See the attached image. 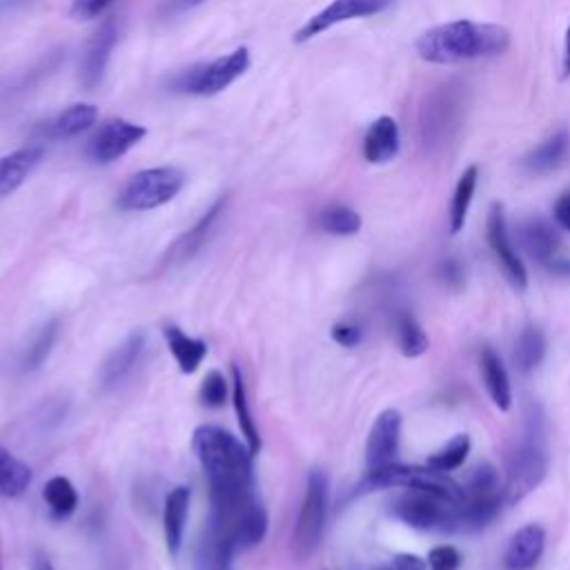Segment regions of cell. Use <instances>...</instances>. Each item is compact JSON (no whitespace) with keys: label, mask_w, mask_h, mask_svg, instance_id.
<instances>
[{"label":"cell","mask_w":570,"mask_h":570,"mask_svg":"<svg viewBox=\"0 0 570 570\" xmlns=\"http://www.w3.org/2000/svg\"><path fill=\"white\" fill-rule=\"evenodd\" d=\"M193 448L210 486L212 512L208 519V529L232 544V531L236 521H239L246 508L255 501V455L246 442L234 437L219 425L197 428L193 437Z\"/></svg>","instance_id":"1"},{"label":"cell","mask_w":570,"mask_h":570,"mask_svg":"<svg viewBox=\"0 0 570 570\" xmlns=\"http://www.w3.org/2000/svg\"><path fill=\"white\" fill-rule=\"evenodd\" d=\"M510 32L501 25L453 21L428 29L417 40V54L433 65H457L508 52Z\"/></svg>","instance_id":"2"},{"label":"cell","mask_w":570,"mask_h":570,"mask_svg":"<svg viewBox=\"0 0 570 570\" xmlns=\"http://www.w3.org/2000/svg\"><path fill=\"white\" fill-rule=\"evenodd\" d=\"M548 437H546V414L540 406H531L526 412L524 435L508 457L504 501L519 504L533 491L542 486L548 474Z\"/></svg>","instance_id":"3"},{"label":"cell","mask_w":570,"mask_h":570,"mask_svg":"<svg viewBox=\"0 0 570 570\" xmlns=\"http://www.w3.org/2000/svg\"><path fill=\"white\" fill-rule=\"evenodd\" d=\"M386 488H406V491H423L437 495L442 499L459 504L463 497V488L448 478V472H439L431 466H408V463H386L379 468H370L365 480L361 482V491H386Z\"/></svg>","instance_id":"4"},{"label":"cell","mask_w":570,"mask_h":570,"mask_svg":"<svg viewBox=\"0 0 570 570\" xmlns=\"http://www.w3.org/2000/svg\"><path fill=\"white\" fill-rule=\"evenodd\" d=\"M466 91L457 83H444L425 97L419 114V140L425 150L444 148L461 125Z\"/></svg>","instance_id":"5"},{"label":"cell","mask_w":570,"mask_h":570,"mask_svg":"<svg viewBox=\"0 0 570 570\" xmlns=\"http://www.w3.org/2000/svg\"><path fill=\"white\" fill-rule=\"evenodd\" d=\"M185 174L178 168H150L136 172L123 187L119 208L127 212L157 210L178 197Z\"/></svg>","instance_id":"6"},{"label":"cell","mask_w":570,"mask_h":570,"mask_svg":"<svg viewBox=\"0 0 570 570\" xmlns=\"http://www.w3.org/2000/svg\"><path fill=\"white\" fill-rule=\"evenodd\" d=\"M250 67V50L239 47L232 54H225L212 63H201L181 72L172 87L183 94H195V97H216L227 89L236 78H241Z\"/></svg>","instance_id":"7"},{"label":"cell","mask_w":570,"mask_h":570,"mask_svg":"<svg viewBox=\"0 0 570 570\" xmlns=\"http://www.w3.org/2000/svg\"><path fill=\"white\" fill-rule=\"evenodd\" d=\"M327 495H330L327 474L319 468L310 470L303 504L293 535V548L299 559L310 557L321 544L325 531V517H327Z\"/></svg>","instance_id":"8"},{"label":"cell","mask_w":570,"mask_h":570,"mask_svg":"<svg viewBox=\"0 0 570 570\" xmlns=\"http://www.w3.org/2000/svg\"><path fill=\"white\" fill-rule=\"evenodd\" d=\"M455 501L442 499L423 491H408L395 501V515L414 531L453 533Z\"/></svg>","instance_id":"9"},{"label":"cell","mask_w":570,"mask_h":570,"mask_svg":"<svg viewBox=\"0 0 570 570\" xmlns=\"http://www.w3.org/2000/svg\"><path fill=\"white\" fill-rule=\"evenodd\" d=\"M397 0H332L327 8H323L319 14H314L297 34L295 42H308L323 32L337 27L342 23L355 21V18H370L376 14L388 12Z\"/></svg>","instance_id":"10"},{"label":"cell","mask_w":570,"mask_h":570,"mask_svg":"<svg viewBox=\"0 0 570 570\" xmlns=\"http://www.w3.org/2000/svg\"><path fill=\"white\" fill-rule=\"evenodd\" d=\"M146 134L148 129L138 123L125 119H110L91 136L87 152L97 163H114L121 157H125L134 146H138V142L146 138Z\"/></svg>","instance_id":"11"},{"label":"cell","mask_w":570,"mask_h":570,"mask_svg":"<svg viewBox=\"0 0 570 570\" xmlns=\"http://www.w3.org/2000/svg\"><path fill=\"white\" fill-rule=\"evenodd\" d=\"M486 236H488V246H491L495 259L499 261V265L504 268V274L508 276V281L515 285L519 293H524L529 288V270H526L524 261L519 259V255L512 246L508 223H506V212H504V206H499V203H495L488 212Z\"/></svg>","instance_id":"12"},{"label":"cell","mask_w":570,"mask_h":570,"mask_svg":"<svg viewBox=\"0 0 570 570\" xmlns=\"http://www.w3.org/2000/svg\"><path fill=\"white\" fill-rule=\"evenodd\" d=\"M401 444V412L399 410H384L374 419L368 444H365V461L368 468H379L393 463Z\"/></svg>","instance_id":"13"},{"label":"cell","mask_w":570,"mask_h":570,"mask_svg":"<svg viewBox=\"0 0 570 570\" xmlns=\"http://www.w3.org/2000/svg\"><path fill=\"white\" fill-rule=\"evenodd\" d=\"M116 38H119V29L112 18L106 21L99 27V32L91 36L87 50L83 54V63H80V80L87 89L101 85L108 63H110V54L116 45Z\"/></svg>","instance_id":"14"},{"label":"cell","mask_w":570,"mask_h":570,"mask_svg":"<svg viewBox=\"0 0 570 570\" xmlns=\"http://www.w3.org/2000/svg\"><path fill=\"white\" fill-rule=\"evenodd\" d=\"M546 548V531L540 524H526L519 529L504 553V566L508 570H533Z\"/></svg>","instance_id":"15"},{"label":"cell","mask_w":570,"mask_h":570,"mask_svg":"<svg viewBox=\"0 0 570 570\" xmlns=\"http://www.w3.org/2000/svg\"><path fill=\"white\" fill-rule=\"evenodd\" d=\"M401 150L399 125L393 116H379L363 136V159L372 165L393 161Z\"/></svg>","instance_id":"16"},{"label":"cell","mask_w":570,"mask_h":570,"mask_svg":"<svg viewBox=\"0 0 570 570\" xmlns=\"http://www.w3.org/2000/svg\"><path fill=\"white\" fill-rule=\"evenodd\" d=\"M142 350H146V335L142 332H132L127 335L103 361L99 370V382L103 388H114L129 374V370L138 363Z\"/></svg>","instance_id":"17"},{"label":"cell","mask_w":570,"mask_h":570,"mask_svg":"<svg viewBox=\"0 0 570 570\" xmlns=\"http://www.w3.org/2000/svg\"><path fill=\"white\" fill-rule=\"evenodd\" d=\"M189 501H193V491H189L187 486H176L165 497L163 533H165L168 553L174 559L181 555V548H183L185 524H187V515H189Z\"/></svg>","instance_id":"18"},{"label":"cell","mask_w":570,"mask_h":570,"mask_svg":"<svg viewBox=\"0 0 570 570\" xmlns=\"http://www.w3.org/2000/svg\"><path fill=\"white\" fill-rule=\"evenodd\" d=\"M568 154H570V134L568 129H557L553 136H548L535 150H531L524 159H521V168L533 176H544L561 168Z\"/></svg>","instance_id":"19"},{"label":"cell","mask_w":570,"mask_h":570,"mask_svg":"<svg viewBox=\"0 0 570 570\" xmlns=\"http://www.w3.org/2000/svg\"><path fill=\"white\" fill-rule=\"evenodd\" d=\"M42 154L45 150L40 146H29L0 159V199L16 193L42 161Z\"/></svg>","instance_id":"20"},{"label":"cell","mask_w":570,"mask_h":570,"mask_svg":"<svg viewBox=\"0 0 570 570\" xmlns=\"http://www.w3.org/2000/svg\"><path fill=\"white\" fill-rule=\"evenodd\" d=\"M519 244L544 268L559 255V239L544 219H529L517 230Z\"/></svg>","instance_id":"21"},{"label":"cell","mask_w":570,"mask_h":570,"mask_svg":"<svg viewBox=\"0 0 570 570\" xmlns=\"http://www.w3.org/2000/svg\"><path fill=\"white\" fill-rule=\"evenodd\" d=\"M163 339L183 374H195L208 357V344L185 335L178 325H165Z\"/></svg>","instance_id":"22"},{"label":"cell","mask_w":570,"mask_h":570,"mask_svg":"<svg viewBox=\"0 0 570 570\" xmlns=\"http://www.w3.org/2000/svg\"><path fill=\"white\" fill-rule=\"evenodd\" d=\"M97 121H99L97 108L89 106V103H76V106L67 108L57 119L47 123L42 127V134L47 138H54V140H70V138H76V136L85 134L87 129H91V125Z\"/></svg>","instance_id":"23"},{"label":"cell","mask_w":570,"mask_h":570,"mask_svg":"<svg viewBox=\"0 0 570 570\" xmlns=\"http://www.w3.org/2000/svg\"><path fill=\"white\" fill-rule=\"evenodd\" d=\"M480 365H482V376H484V384H486V391L493 404L501 412H508L512 406V386H510V376L499 355L493 348H484L480 357Z\"/></svg>","instance_id":"24"},{"label":"cell","mask_w":570,"mask_h":570,"mask_svg":"<svg viewBox=\"0 0 570 570\" xmlns=\"http://www.w3.org/2000/svg\"><path fill=\"white\" fill-rule=\"evenodd\" d=\"M232 404H234L236 421H239V428H241V435H244L248 448L252 450V455L257 457L261 453V437H259V428L252 419V410H250V404H248L244 372L236 363L232 365Z\"/></svg>","instance_id":"25"},{"label":"cell","mask_w":570,"mask_h":570,"mask_svg":"<svg viewBox=\"0 0 570 570\" xmlns=\"http://www.w3.org/2000/svg\"><path fill=\"white\" fill-rule=\"evenodd\" d=\"M268 526H270V519H268V510L252 501L246 512L236 521V526L232 531V544L236 550H248L259 546L265 535H268Z\"/></svg>","instance_id":"26"},{"label":"cell","mask_w":570,"mask_h":570,"mask_svg":"<svg viewBox=\"0 0 570 570\" xmlns=\"http://www.w3.org/2000/svg\"><path fill=\"white\" fill-rule=\"evenodd\" d=\"M223 210H225V199H219V201L199 219V223H197L193 230L185 232V234L181 236L178 244L174 246V255H176L178 259H193V257L206 246L208 236H210V232L214 230V225H216L219 216L223 214Z\"/></svg>","instance_id":"27"},{"label":"cell","mask_w":570,"mask_h":570,"mask_svg":"<svg viewBox=\"0 0 570 570\" xmlns=\"http://www.w3.org/2000/svg\"><path fill=\"white\" fill-rule=\"evenodd\" d=\"M546 355V337L537 325H526L515 344L512 361L521 374L533 372Z\"/></svg>","instance_id":"28"},{"label":"cell","mask_w":570,"mask_h":570,"mask_svg":"<svg viewBox=\"0 0 570 570\" xmlns=\"http://www.w3.org/2000/svg\"><path fill=\"white\" fill-rule=\"evenodd\" d=\"M32 484V470L0 446V495L21 497Z\"/></svg>","instance_id":"29"},{"label":"cell","mask_w":570,"mask_h":570,"mask_svg":"<svg viewBox=\"0 0 570 570\" xmlns=\"http://www.w3.org/2000/svg\"><path fill=\"white\" fill-rule=\"evenodd\" d=\"M478 181H480V168L478 165H470L457 181L453 203H450V232L453 234H459L466 225L474 189H478Z\"/></svg>","instance_id":"30"},{"label":"cell","mask_w":570,"mask_h":570,"mask_svg":"<svg viewBox=\"0 0 570 570\" xmlns=\"http://www.w3.org/2000/svg\"><path fill=\"white\" fill-rule=\"evenodd\" d=\"M42 499H45L47 508H50L52 517L59 519V521L70 519L78 508V493H76L74 484L67 478H61V474L45 484Z\"/></svg>","instance_id":"31"},{"label":"cell","mask_w":570,"mask_h":570,"mask_svg":"<svg viewBox=\"0 0 570 570\" xmlns=\"http://www.w3.org/2000/svg\"><path fill=\"white\" fill-rule=\"evenodd\" d=\"M59 330H61L59 319H52L50 323H45V325L40 327V332L34 337L32 346H29V348L25 350V355H23L21 365H23L25 372L40 370V368L45 365V361L50 359V355H52V350H54V346H57V342H59Z\"/></svg>","instance_id":"32"},{"label":"cell","mask_w":570,"mask_h":570,"mask_svg":"<svg viewBox=\"0 0 570 570\" xmlns=\"http://www.w3.org/2000/svg\"><path fill=\"white\" fill-rule=\"evenodd\" d=\"M319 227L332 236H352L361 230V216L348 206H327L319 214Z\"/></svg>","instance_id":"33"},{"label":"cell","mask_w":570,"mask_h":570,"mask_svg":"<svg viewBox=\"0 0 570 570\" xmlns=\"http://www.w3.org/2000/svg\"><path fill=\"white\" fill-rule=\"evenodd\" d=\"M397 342H399L404 357H410V359L425 355L428 346H431L421 323L408 312H401L397 317Z\"/></svg>","instance_id":"34"},{"label":"cell","mask_w":570,"mask_h":570,"mask_svg":"<svg viewBox=\"0 0 570 570\" xmlns=\"http://www.w3.org/2000/svg\"><path fill=\"white\" fill-rule=\"evenodd\" d=\"M470 448H472L470 437L468 435H457L444 448H439L437 453H433L431 457H428V466L439 470V472H453V470L463 466V461L470 455Z\"/></svg>","instance_id":"35"},{"label":"cell","mask_w":570,"mask_h":570,"mask_svg":"<svg viewBox=\"0 0 570 570\" xmlns=\"http://www.w3.org/2000/svg\"><path fill=\"white\" fill-rule=\"evenodd\" d=\"M227 401V382L223 372L219 370H210L203 379L201 384V404L206 408H223V404Z\"/></svg>","instance_id":"36"},{"label":"cell","mask_w":570,"mask_h":570,"mask_svg":"<svg viewBox=\"0 0 570 570\" xmlns=\"http://www.w3.org/2000/svg\"><path fill=\"white\" fill-rule=\"evenodd\" d=\"M330 335H332V339H335V344H339L342 348H357L363 342V330L355 321L335 323L330 330Z\"/></svg>","instance_id":"37"},{"label":"cell","mask_w":570,"mask_h":570,"mask_svg":"<svg viewBox=\"0 0 570 570\" xmlns=\"http://www.w3.org/2000/svg\"><path fill=\"white\" fill-rule=\"evenodd\" d=\"M461 555L453 546H437L428 555V568L431 570H459Z\"/></svg>","instance_id":"38"},{"label":"cell","mask_w":570,"mask_h":570,"mask_svg":"<svg viewBox=\"0 0 570 570\" xmlns=\"http://www.w3.org/2000/svg\"><path fill=\"white\" fill-rule=\"evenodd\" d=\"M114 0H74L72 3V16L76 21H94L99 18Z\"/></svg>","instance_id":"39"},{"label":"cell","mask_w":570,"mask_h":570,"mask_svg":"<svg viewBox=\"0 0 570 570\" xmlns=\"http://www.w3.org/2000/svg\"><path fill=\"white\" fill-rule=\"evenodd\" d=\"M393 563H395V570H428V561L412 553H399Z\"/></svg>","instance_id":"40"},{"label":"cell","mask_w":570,"mask_h":570,"mask_svg":"<svg viewBox=\"0 0 570 570\" xmlns=\"http://www.w3.org/2000/svg\"><path fill=\"white\" fill-rule=\"evenodd\" d=\"M555 221L570 232V193L561 195L555 203Z\"/></svg>","instance_id":"41"},{"label":"cell","mask_w":570,"mask_h":570,"mask_svg":"<svg viewBox=\"0 0 570 570\" xmlns=\"http://www.w3.org/2000/svg\"><path fill=\"white\" fill-rule=\"evenodd\" d=\"M442 274L448 283H459L463 272H461V265L455 261V259H448L444 265H442Z\"/></svg>","instance_id":"42"},{"label":"cell","mask_w":570,"mask_h":570,"mask_svg":"<svg viewBox=\"0 0 570 570\" xmlns=\"http://www.w3.org/2000/svg\"><path fill=\"white\" fill-rule=\"evenodd\" d=\"M546 270L553 272V274H557V276H570V259L557 255V257L546 265Z\"/></svg>","instance_id":"43"},{"label":"cell","mask_w":570,"mask_h":570,"mask_svg":"<svg viewBox=\"0 0 570 570\" xmlns=\"http://www.w3.org/2000/svg\"><path fill=\"white\" fill-rule=\"evenodd\" d=\"M561 78L568 80L570 78V23L566 29V38H563V57H561Z\"/></svg>","instance_id":"44"},{"label":"cell","mask_w":570,"mask_h":570,"mask_svg":"<svg viewBox=\"0 0 570 570\" xmlns=\"http://www.w3.org/2000/svg\"><path fill=\"white\" fill-rule=\"evenodd\" d=\"M29 570H57V568H54V563H52L50 557H47L45 553L38 550V553H34V557H32Z\"/></svg>","instance_id":"45"},{"label":"cell","mask_w":570,"mask_h":570,"mask_svg":"<svg viewBox=\"0 0 570 570\" xmlns=\"http://www.w3.org/2000/svg\"><path fill=\"white\" fill-rule=\"evenodd\" d=\"M206 3V0H172V8L174 10H189V8H197Z\"/></svg>","instance_id":"46"},{"label":"cell","mask_w":570,"mask_h":570,"mask_svg":"<svg viewBox=\"0 0 570 570\" xmlns=\"http://www.w3.org/2000/svg\"><path fill=\"white\" fill-rule=\"evenodd\" d=\"M0 570H3V561H0Z\"/></svg>","instance_id":"47"}]
</instances>
